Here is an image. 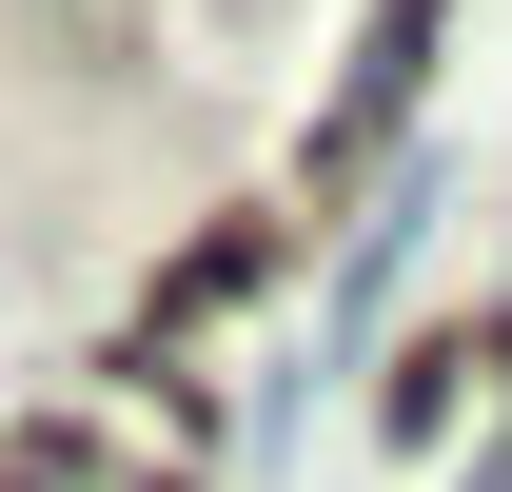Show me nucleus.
I'll return each mask as SVG.
<instances>
[{"label": "nucleus", "mask_w": 512, "mask_h": 492, "mask_svg": "<svg viewBox=\"0 0 512 492\" xmlns=\"http://www.w3.org/2000/svg\"><path fill=\"white\" fill-rule=\"evenodd\" d=\"M453 492H512V414H493V433H473V473H453Z\"/></svg>", "instance_id": "nucleus-1"}]
</instances>
